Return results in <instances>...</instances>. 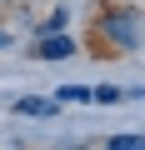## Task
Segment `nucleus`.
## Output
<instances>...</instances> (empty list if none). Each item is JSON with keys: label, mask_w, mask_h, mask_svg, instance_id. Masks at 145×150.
I'll return each mask as SVG.
<instances>
[{"label": "nucleus", "mask_w": 145, "mask_h": 150, "mask_svg": "<svg viewBox=\"0 0 145 150\" xmlns=\"http://www.w3.org/2000/svg\"><path fill=\"white\" fill-rule=\"evenodd\" d=\"M105 35L115 40V45H125V50H135L140 45V25H135V15L125 10V15H110L105 20Z\"/></svg>", "instance_id": "f257e3e1"}, {"label": "nucleus", "mask_w": 145, "mask_h": 150, "mask_svg": "<svg viewBox=\"0 0 145 150\" xmlns=\"http://www.w3.org/2000/svg\"><path fill=\"white\" fill-rule=\"evenodd\" d=\"M40 60H65V55H75V40H65V35H50V40H40V50H35Z\"/></svg>", "instance_id": "f03ea898"}, {"label": "nucleus", "mask_w": 145, "mask_h": 150, "mask_svg": "<svg viewBox=\"0 0 145 150\" xmlns=\"http://www.w3.org/2000/svg\"><path fill=\"white\" fill-rule=\"evenodd\" d=\"M125 90H115V85H100V90H90V100H100V105H115Z\"/></svg>", "instance_id": "7ed1b4c3"}, {"label": "nucleus", "mask_w": 145, "mask_h": 150, "mask_svg": "<svg viewBox=\"0 0 145 150\" xmlns=\"http://www.w3.org/2000/svg\"><path fill=\"white\" fill-rule=\"evenodd\" d=\"M15 110H20V115H50V100H20Z\"/></svg>", "instance_id": "20e7f679"}, {"label": "nucleus", "mask_w": 145, "mask_h": 150, "mask_svg": "<svg viewBox=\"0 0 145 150\" xmlns=\"http://www.w3.org/2000/svg\"><path fill=\"white\" fill-rule=\"evenodd\" d=\"M60 100H90V90H85V85H65V90H60Z\"/></svg>", "instance_id": "39448f33"}, {"label": "nucleus", "mask_w": 145, "mask_h": 150, "mask_svg": "<svg viewBox=\"0 0 145 150\" xmlns=\"http://www.w3.org/2000/svg\"><path fill=\"white\" fill-rule=\"evenodd\" d=\"M135 145H140V135H115L110 140V150H135Z\"/></svg>", "instance_id": "423d86ee"}, {"label": "nucleus", "mask_w": 145, "mask_h": 150, "mask_svg": "<svg viewBox=\"0 0 145 150\" xmlns=\"http://www.w3.org/2000/svg\"><path fill=\"white\" fill-rule=\"evenodd\" d=\"M0 45H5V35H0Z\"/></svg>", "instance_id": "0eeeda50"}]
</instances>
